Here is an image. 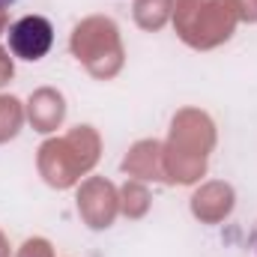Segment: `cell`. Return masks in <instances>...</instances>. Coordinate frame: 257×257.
Masks as SVG:
<instances>
[{
    "instance_id": "obj_1",
    "label": "cell",
    "mask_w": 257,
    "mask_h": 257,
    "mask_svg": "<svg viewBox=\"0 0 257 257\" xmlns=\"http://www.w3.org/2000/svg\"><path fill=\"white\" fill-rule=\"evenodd\" d=\"M99 159V138L90 126L75 128L63 141H48L39 150V171L57 189L72 186L84 171H90Z\"/></svg>"
},
{
    "instance_id": "obj_2",
    "label": "cell",
    "mask_w": 257,
    "mask_h": 257,
    "mask_svg": "<svg viewBox=\"0 0 257 257\" xmlns=\"http://www.w3.org/2000/svg\"><path fill=\"white\" fill-rule=\"evenodd\" d=\"M177 33L194 48H212L233 33V12L212 0H177Z\"/></svg>"
},
{
    "instance_id": "obj_3",
    "label": "cell",
    "mask_w": 257,
    "mask_h": 257,
    "mask_svg": "<svg viewBox=\"0 0 257 257\" xmlns=\"http://www.w3.org/2000/svg\"><path fill=\"white\" fill-rule=\"evenodd\" d=\"M72 51L78 54V60H84V63L90 66V72L96 69V60L105 57V54L114 57V60L123 57L120 42H117V27L111 21H105V18L84 21L75 30V36H72Z\"/></svg>"
},
{
    "instance_id": "obj_4",
    "label": "cell",
    "mask_w": 257,
    "mask_h": 257,
    "mask_svg": "<svg viewBox=\"0 0 257 257\" xmlns=\"http://www.w3.org/2000/svg\"><path fill=\"white\" fill-rule=\"evenodd\" d=\"M9 48L21 60H42L54 45V27L42 15H24L9 27Z\"/></svg>"
},
{
    "instance_id": "obj_5",
    "label": "cell",
    "mask_w": 257,
    "mask_h": 257,
    "mask_svg": "<svg viewBox=\"0 0 257 257\" xmlns=\"http://www.w3.org/2000/svg\"><path fill=\"white\" fill-rule=\"evenodd\" d=\"M78 209H81V215H84V221L90 227H96V230L108 227L114 221V215H117V192H114V186L99 180V177L87 180L81 186V192H78Z\"/></svg>"
},
{
    "instance_id": "obj_6",
    "label": "cell",
    "mask_w": 257,
    "mask_h": 257,
    "mask_svg": "<svg viewBox=\"0 0 257 257\" xmlns=\"http://www.w3.org/2000/svg\"><path fill=\"white\" fill-rule=\"evenodd\" d=\"M230 206H233V192H230V186H221V183L203 186L192 200L194 215L203 218V221H218V218H224V215L230 212Z\"/></svg>"
},
{
    "instance_id": "obj_7",
    "label": "cell",
    "mask_w": 257,
    "mask_h": 257,
    "mask_svg": "<svg viewBox=\"0 0 257 257\" xmlns=\"http://www.w3.org/2000/svg\"><path fill=\"white\" fill-rule=\"evenodd\" d=\"M63 96L54 93V90H39L33 93L30 99V123L39 128V132H54V128L63 123Z\"/></svg>"
},
{
    "instance_id": "obj_8",
    "label": "cell",
    "mask_w": 257,
    "mask_h": 257,
    "mask_svg": "<svg viewBox=\"0 0 257 257\" xmlns=\"http://www.w3.org/2000/svg\"><path fill=\"white\" fill-rule=\"evenodd\" d=\"M123 168L138 180H162V147L156 141L138 144L123 162Z\"/></svg>"
},
{
    "instance_id": "obj_9",
    "label": "cell",
    "mask_w": 257,
    "mask_h": 257,
    "mask_svg": "<svg viewBox=\"0 0 257 257\" xmlns=\"http://www.w3.org/2000/svg\"><path fill=\"white\" fill-rule=\"evenodd\" d=\"M168 9H171V0H138L135 3V18H138L141 27L156 30V27L165 24Z\"/></svg>"
},
{
    "instance_id": "obj_10",
    "label": "cell",
    "mask_w": 257,
    "mask_h": 257,
    "mask_svg": "<svg viewBox=\"0 0 257 257\" xmlns=\"http://www.w3.org/2000/svg\"><path fill=\"white\" fill-rule=\"evenodd\" d=\"M21 128V105L12 96H0V144L15 138Z\"/></svg>"
},
{
    "instance_id": "obj_11",
    "label": "cell",
    "mask_w": 257,
    "mask_h": 257,
    "mask_svg": "<svg viewBox=\"0 0 257 257\" xmlns=\"http://www.w3.org/2000/svg\"><path fill=\"white\" fill-rule=\"evenodd\" d=\"M123 197H126V212L128 215H141L144 209H147V192L138 186V183H128L126 189H123Z\"/></svg>"
},
{
    "instance_id": "obj_12",
    "label": "cell",
    "mask_w": 257,
    "mask_h": 257,
    "mask_svg": "<svg viewBox=\"0 0 257 257\" xmlns=\"http://www.w3.org/2000/svg\"><path fill=\"white\" fill-rule=\"evenodd\" d=\"M224 6L245 21H257V0H224Z\"/></svg>"
},
{
    "instance_id": "obj_13",
    "label": "cell",
    "mask_w": 257,
    "mask_h": 257,
    "mask_svg": "<svg viewBox=\"0 0 257 257\" xmlns=\"http://www.w3.org/2000/svg\"><path fill=\"white\" fill-rule=\"evenodd\" d=\"M18 257H54V254H51V245H48L45 239H27V242L21 245Z\"/></svg>"
},
{
    "instance_id": "obj_14",
    "label": "cell",
    "mask_w": 257,
    "mask_h": 257,
    "mask_svg": "<svg viewBox=\"0 0 257 257\" xmlns=\"http://www.w3.org/2000/svg\"><path fill=\"white\" fill-rule=\"evenodd\" d=\"M9 78H12V60L0 51V84H6Z\"/></svg>"
},
{
    "instance_id": "obj_15",
    "label": "cell",
    "mask_w": 257,
    "mask_h": 257,
    "mask_svg": "<svg viewBox=\"0 0 257 257\" xmlns=\"http://www.w3.org/2000/svg\"><path fill=\"white\" fill-rule=\"evenodd\" d=\"M0 257H9V248H6V242H3V236H0Z\"/></svg>"
},
{
    "instance_id": "obj_16",
    "label": "cell",
    "mask_w": 257,
    "mask_h": 257,
    "mask_svg": "<svg viewBox=\"0 0 257 257\" xmlns=\"http://www.w3.org/2000/svg\"><path fill=\"white\" fill-rule=\"evenodd\" d=\"M15 0H0V9H6V6H12Z\"/></svg>"
},
{
    "instance_id": "obj_17",
    "label": "cell",
    "mask_w": 257,
    "mask_h": 257,
    "mask_svg": "<svg viewBox=\"0 0 257 257\" xmlns=\"http://www.w3.org/2000/svg\"><path fill=\"white\" fill-rule=\"evenodd\" d=\"M3 24H6V15H3V9H0V30H3Z\"/></svg>"
},
{
    "instance_id": "obj_18",
    "label": "cell",
    "mask_w": 257,
    "mask_h": 257,
    "mask_svg": "<svg viewBox=\"0 0 257 257\" xmlns=\"http://www.w3.org/2000/svg\"><path fill=\"white\" fill-rule=\"evenodd\" d=\"M254 248H257V227H254Z\"/></svg>"
}]
</instances>
